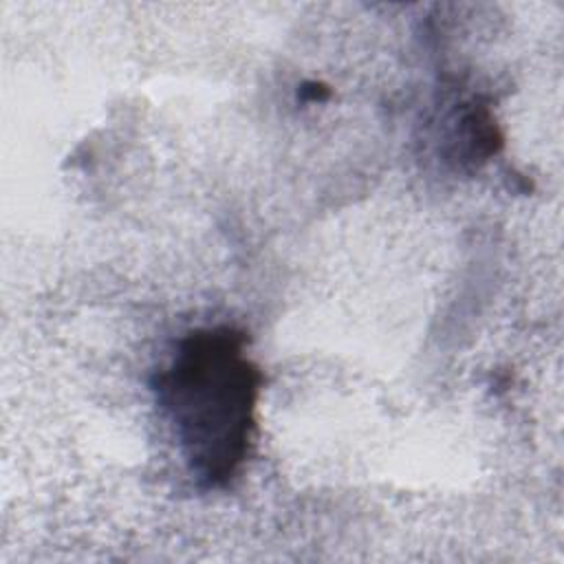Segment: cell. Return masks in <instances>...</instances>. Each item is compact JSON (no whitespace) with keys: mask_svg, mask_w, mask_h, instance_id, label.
Listing matches in <instances>:
<instances>
[{"mask_svg":"<svg viewBox=\"0 0 564 564\" xmlns=\"http://www.w3.org/2000/svg\"><path fill=\"white\" fill-rule=\"evenodd\" d=\"M152 388L196 485L229 487L251 456L262 392L247 333L227 324L189 330Z\"/></svg>","mask_w":564,"mask_h":564,"instance_id":"6da1fadb","label":"cell"},{"mask_svg":"<svg viewBox=\"0 0 564 564\" xmlns=\"http://www.w3.org/2000/svg\"><path fill=\"white\" fill-rule=\"evenodd\" d=\"M445 143V156L449 161L463 167H478L500 150L502 134L485 104L463 101L458 104V112L449 117Z\"/></svg>","mask_w":564,"mask_h":564,"instance_id":"7a4b0ae2","label":"cell"}]
</instances>
